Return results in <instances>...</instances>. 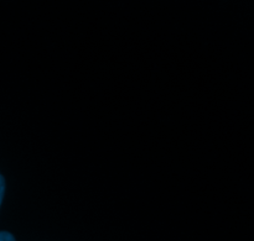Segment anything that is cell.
<instances>
[{"instance_id": "cell-2", "label": "cell", "mask_w": 254, "mask_h": 241, "mask_svg": "<svg viewBox=\"0 0 254 241\" xmlns=\"http://www.w3.org/2000/svg\"><path fill=\"white\" fill-rule=\"evenodd\" d=\"M4 191H5V181H4V177L1 176V173H0V205H1L2 197H4Z\"/></svg>"}, {"instance_id": "cell-1", "label": "cell", "mask_w": 254, "mask_h": 241, "mask_svg": "<svg viewBox=\"0 0 254 241\" xmlns=\"http://www.w3.org/2000/svg\"><path fill=\"white\" fill-rule=\"evenodd\" d=\"M0 241H15V239L10 233L0 232Z\"/></svg>"}]
</instances>
